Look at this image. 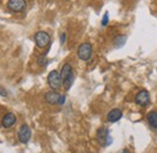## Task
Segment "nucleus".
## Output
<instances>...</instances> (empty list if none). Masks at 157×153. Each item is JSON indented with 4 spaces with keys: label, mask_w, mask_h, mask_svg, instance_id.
<instances>
[{
    "label": "nucleus",
    "mask_w": 157,
    "mask_h": 153,
    "mask_svg": "<svg viewBox=\"0 0 157 153\" xmlns=\"http://www.w3.org/2000/svg\"><path fill=\"white\" fill-rule=\"evenodd\" d=\"M47 82L52 91H58L62 87V82H63L60 77V73H58L57 70H52L47 76Z\"/></svg>",
    "instance_id": "obj_1"
},
{
    "label": "nucleus",
    "mask_w": 157,
    "mask_h": 153,
    "mask_svg": "<svg viewBox=\"0 0 157 153\" xmlns=\"http://www.w3.org/2000/svg\"><path fill=\"white\" fill-rule=\"evenodd\" d=\"M97 140L101 146H109L113 142V139L109 134V129L106 127H101L97 132Z\"/></svg>",
    "instance_id": "obj_2"
},
{
    "label": "nucleus",
    "mask_w": 157,
    "mask_h": 153,
    "mask_svg": "<svg viewBox=\"0 0 157 153\" xmlns=\"http://www.w3.org/2000/svg\"><path fill=\"white\" fill-rule=\"evenodd\" d=\"M78 57L81 60H88L92 57V45L88 42L81 43L78 48Z\"/></svg>",
    "instance_id": "obj_3"
},
{
    "label": "nucleus",
    "mask_w": 157,
    "mask_h": 153,
    "mask_svg": "<svg viewBox=\"0 0 157 153\" xmlns=\"http://www.w3.org/2000/svg\"><path fill=\"white\" fill-rule=\"evenodd\" d=\"M25 6H27L25 0H9L7 1V9L16 13L24 11Z\"/></svg>",
    "instance_id": "obj_4"
},
{
    "label": "nucleus",
    "mask_w": 157,
    "mask_h": 153,
    "mask_svg": "<svg viewBox=\"0 0 157 153\" xmlns=\"http://www.w3.org/2000/svg\"><path fill=\"white\" fill-rule=\"evenodd\" d=\"M34 40H35V43L36 46L42 48V47H46L48 43H50V35L46 33V32H38L35 35H34Z\"/></svg>",
    "instance_id": "obj_5"
},
{
    "label": "nucleus",
    "mask_w": 157,
    "mask_h": 153,
    "mask_svg": "<svg viewBox=\"0 0 157 153\" xmlns=\"http://www.w3.org/2000/svg\"><path fill=\"white\" fill-rule=\"evenodd\" d=\"M136 104L139 105V106H143V107L147 106L150 104V94H149V92L145 91V89L140 91L136 95Z\"/></svg>",
    "instance_id": "obj_6"
},
{
    "label": "nucleus",
    "mask_w": 157,
    "mask_h": 153,
    "mask_svg": "<svg viewBox=\"0 0 157 153\" xmlns=\"http://www.w3.org/2000/svg\"><path fill=\"white\" fill-rule=\"evenodd\" d=\"M17 135H18V140H20L21 144H27V142L29 141V139H30V135H32L30 128H29L27 124L21 125Z\"/></svg>",
    "instance_id": "obj_7"
},
{
    "label": "nucleus",
    "mask_w": 157,
    "mask_h": 153,
    "mask_svg": "<svg viewBox=\"0 0 157 153\" xmlns=\"http://www.w3.org/2000/svg\"><path fill=\"white\" fill-rule=\"evenodd\" d=\"M60 95H62V94L57 93V91H51V92H47V93L45 94V100H46L48 104H51V105H55V104L58 105Z\"/></svg>",
    "instance_id": "obj_8"
},
{
    "label": "nucleus",
    "mask_w": 157,
    "mask_h": 153,
    "mask_svg": "<svg viewBox=\"0 0 157 153\" xmlns=\"http://www.w3.org/2000/svg\"><path fill=\"white\" fill-rule=\"evenodd\" d=\"M16 123V116L13 115L12 112H9L2 117V121H1V124L4 128H11L13 124Z\"/></svg>",
    "instance_id": "obj_9"
},
{
    "label": "nucleus",
    "mask_w": 157,
    "mask_h": 153,
    "mask_svg": "<svg viewBox=\"0 0 157 153\" xmlns=\"http://www.w3.org/2000/svg\"><path fill=\"white\" fill-rule=\"evenodd\" d=\"M121 117H122V111H121L120 109H113L111 111H109V114L106 116V119H108L109 122L114 123V122L120 121Z\"/></svg>",
    "instance_id": "obj_10"
},
{
    "label": "nucleus",
    "mask_w": 157,
    "mask_h": 153,
    "mask_svg": "<svg viewBox=\"0 0 157 153\" xmlns=\"http://www.w3.org/2000/svg\"><path fill=\"white\" fill-rule=\"evenodd\" d=\"M71 75H74V73H73V68H71V65L70 64H64L63 66H62V70H60V77H62V81H64L65 78H68L69 76H71Z\"/></svg>",
    "instance_id": "obj_11"
},
{
    "label": "nucleus",
    "mask_w": 157,
    "mask_h": 153,
    "mask_svg": "<svg viewBox=\"0 0 157 153\" xmlns=\"http://www.w3.org/2000/svg\"><path fill=\"white\" fill-rule=\"evenodd\" d=\"M146 118H147V122L151 125V128L157 129V111H150Z\"/></svg>",
    "instance_id": "obj_12"
},
{
    "label": "nucleus",
    "mask_w": 157,
    "mask_h": 153,
    "mask_svg": "<svg viewBox=\"0 0 157 153\" xmlns=\"http://www.w3.org/2000/svg\"><path fill=\"white\" fill-rule=\"evenodd\" d=\"M73 82H74V75H71V76H69L68 78H65L64 81H63V86H64V88H65V91H69L70 89V87H71V84H73Z\"/></svg>",
    "instance_id": "obj_13"
},
{
    "label": "nucleus",
    "mask_w": 157,
    "mask_h": 153,
    "mask_svg": "<svg viewBox=\"0 0 157 153\" xmlns=\"http://www.w3.org/2000/svg\"><path fill=\"white\" fill-rule=\"evenodd\" d=\"M124 42H126V36H116L115 41H114V43H115L116 47H121Z\"/></svg>",
    "instance_id": "obj_14"
},
{
    "label": "nucleus",
    "mask_w": 157,
    "mask_h": 153,
    "mask_svg": "<svg viewBox=\"0 0 157 153\" xmlns=\"http://www.w3.org/2000/svg\"><path fill=\"white\" fill-rule=\"evenodd\" d=\"M108 21H109V13L105 12V13H104V17L101 19V25H106V24H108Z\"/></svg>",
    "instance_id": "obj_15"
},
{
    "label": "nucleus",
    "mask_w": 157,
    "mask_h": 153,
    "mask_svg": "<svg viewBox=\"0 0 157 153\" xmlns=\"http://www.w3.org/2000/svg\"><path fill=\"white\" fill-rule=\"evenodd\" d=\"M38 63H39L40 65H45L46 64V58H45V56H41L39 58V60H38Z\"/></svg>",
    "instance_id": "obj_16"
},
{
    "label": "nucleus",
    "mask_w": 157,
    "mask_h": 153,
    "mask_svg": "<svg viewBox=\"0 0 157 153\" xmlns=\"http://www.w3.org/2000/svg\"><path fill=\"white\" fill-rule=\"evenodd\" d=\"M64 103H65V95H63V94H62V95H60V99H59L58 105H60V106H62Z\"/></svg>",
    "instance_id": "obj_17"
},
{
    "label": "nucleus",
    "mask_w": 157,
    "mask_h": 153,
    "mask_svg": "<svg viewBox=\"0 0 157 153\" xmlns=\"http://www.w3.org/2000/svg\"><path fill=\"white\" fill-rule=\"evenodd\" d=\"M65 42V34L63 33L62 35H60V43H64Z\"/></svg>",
    "instance_id": "obj_18"
},
{
    "label": "nucleus",
    "mask_w": 157,
    "mask_h": 153,
    "mask_svg": "<svg viewBox=\"0 0 157 153\" xmlns=\"http://www.w3.org/2000/svg\"><path fill=\"white\" fill-rule=\"evenodd\" d=\"M0 94H1V95H6V91H5V89H2V88H0Z\"/></svg>",
    "instance_id": "obj_19"
},
{
    "label": "nucleus",
    "mask_w": 157,
    "mask_h": 153,
    "mask_svg": "<svg viewBox=\"0 0 157 153\" xmlns=\"http://www.w3.org/2000/svg\"><path fill=\"white\" fill-rule=\"evenodd\" d=\"M118 153H131V152H129V151H128L127 148H124V150H122V151H120V152H118Z\"/></svg>",
    "instance_id": "obj_20"
}]
</instances>
